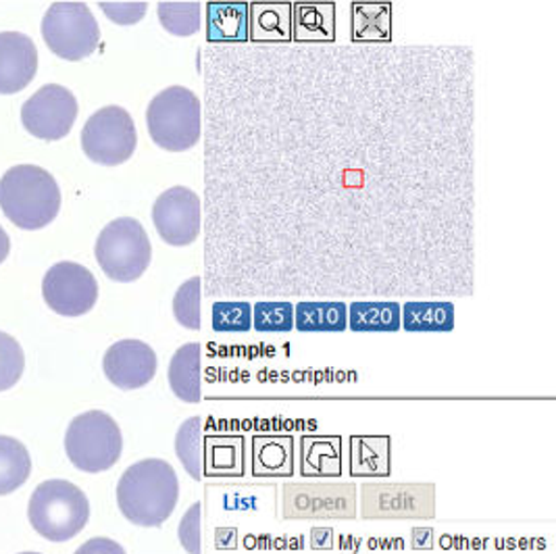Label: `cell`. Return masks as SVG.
Here are the masks:
<instances>
[{"instance_id": "6da1fadb", "label": "cell", "mask_w": 556, "mask_h": 554, "mask_svg": "<svg viewBox=\"0 0 556 554\" xmlns=\"http://www.w3.org/2000/svg\"><path fill=\"white\" fill-rule=\"evenodd\" d=\"M206 294L469 297L476 52L208 45Z\"/></svg>"}, {"instance_id": "7a4b0ae2", "label": "cell", "mask_w": 556, "mask_h": 554, "mask_svg": "<svg viewBox=\"0 0 556 554\" xmlns=\"http://www.w3.org/2000/svg\"><path fill=\"white\" fill-rule=\"evenodd\" d=\"M179 479L163 458H144L127 467L117 483V504L127 521L140 528H161L176 511Z\"/></svg>"}, {"instance_id": "3957f363", "label": "cell", "mask_w": 556, "mask_h": 554, "mask_svg": "<svg viewBox=\"0 0 556 554\" xmlns=\"http://www.w3.org/2000/svg\"><path fill=\"white\" fill-rule=\"evenodd\" d=\"M0 209L22 229H42L61 209V190L51 172L38 165H17L0 177Z\"/></svg>"}, {"instance_id": "277c9868", "label": "cell", "mask_w": 556, "mask_h": 554, "mask_svg": "<svg viewBox=\"0 0 556 554\" xmlns=\"http://www.w3.org/2000/svg\"><path fill=\"white\" fill-rule=\"evenodd\" d=\"M147 126L163 151H190L203 138V102L190 88L169 86L149 104Z\"/></svg>"}, {"instance_id": "5b68a950", "label": "cell", "mask_w": 556, "mask_h": 554, "mask_svg": "<svg viewBox=\"0 0 556 554\" xmlns=\"http://www.w3.org/2000/svg\"><path fill=\"white\" fill-rule=\"evenodd\" d=\"M27 517L31 528L51 542H67L86 528L90 503L76 483L65 479L42 481L31 499Z\"/></svg>"}, {"instance_id": "8992f818", "label": "cell", "mask_w": 556, "mask_h": 554, "mask_svg": "<svg viewBox=\"0 0 556 554\" xmlns=\"http://www.w3.org/2000/svg\"><path fill=\"white\" fill-rule=\"evenodd\" d=\"M65 451L79 471L102 474L122 456V429L104 411L81 413L67 428Z\"/></svg>"}, {"instance_id": "52a82bcc", "label": "cell", "mask_w": 556, "mask_h": 554, "mask_svg": "<svg viewBox=\"0 0 556 554\" xmlns=\"http://www.w3.org/2000/svg\"><path fill=\"white\" fill-rule=\"evenodd\" d=\"M94 254L104 276L127 284L144 276L149 269L151 240L140 222L134 217H119L102 229Z\"/></svg>"}, {"instance_id": "ba28073f", "label": "cell", "mask_w": 556, "mask_h": 554, "mask_svg": "<svg viewBox=\"0 0 556 554\" xmlns=\"http://www.w3.org/2000/svg\"><path fill=\"white\" fill-rule=\"evenodd\" d=\"M42 38L56 56L81 61L99 49L101 27L84 2H56L42 20Z\"/></svg>"}, {"instance_id": "9c48e42d", "label": "cell", "mask_w": 556, "mask_h": 554, "mask_svg": "<svg viewBox=\"0 0 556 554\" xmlns=\"http://www.w3.org/2000/svg\"><path fill=\"white\" fill-rule=\"evenodd\" d=\"M138 144V134L131 115L124 106L111 104L97 111L81 129L84 154L106 167L122 165L131 159Z\"/></svg>"}, {"instance_id": "30bf717a", "label": "cell", "mask_w": 556, "mask_h": 554, "mask_svg": "<svg viewBox=\"0 0 556 554\" xmlns=\"http://www.w3.org/2000/svg\"><path fill=\"white\" fill-rule=\"evenodd\" d=\"M42 297L54 313L63 317H81L99 301V281L84 265L61 261L52 265L42 279Z\"/></svg>"}, {"instance_id": "8fae6325", "label": "cell", "mask_w": 556, "mask_h": 554, "mask_svg": "<svg viewBox=\"0 0 556 554\" xmlns=\"http://www.w3.org/2000/svg\"><path fill=\"white\" fill-rule=\"evenodd\" d=\"M152 224L163 242L172 247H188L201 236L203 202L190 188H169L152 204Z\"/></svg>"}, {"instance_id": "7c38bea8", "label": "cell", "mask_w": 556, "mask_h": 554, "mask_svg": "<svg viewBox=\"0 0 556 554\" xmlns=\"http://www.w3.org/2000/svg\"><path fill=\"white\" fill-rule=\"evenodd\" d=\"M77 101L72 90L47 84L22 106V122L34 138L61 140L76 124Z\"/></svg>"}, {"instance_id": "4fadbf2b", "label": "cell", "mask_w": 556, "mask_h": 554, "mask_svg": "<svg viewBox=\"0 0 556 554\" xmlns=\"http://www.w3.org/2000/svg\"><path fill=\"white\" fill-rule=\"evenodd\" d=\"M286 519H353L356 517L354 486H286Z\"/></svg>"}, {"instance_id": "5bb4252c", "label": "cell", "mask_w": 556, "mask_h": 554, "mask_svg": "<svg viewBox=\"0 0 556 554\" xmlns=\"http://www.w3.org/2000/svg\"><path fill=\"white\" fill-rule=\"evenodd\" d=\"M433 486H363L361 517L406 519L433 517Z\"/></svg>"}, {"instance_id": "9a60e30c", "label": "cell", "mask_w": 556, "mask_h": 554, "mask_svg": "<svg viewBox=\"0 0 556 554\" xmlns=\"http://www.w3.org/2000/svg\"><path fill=\"white\" fill-rule=\"evenodd\" d=\"M156 354L140 340H119L102 358L104 376L119 390L144 388L156 376Z\"/></svg>"}, {"instance_id": "2e32d148", "label": "cell", "mask_w": 556, "mask_h": 554, "mask_svg": "<svg viewBox=\"0 0 556 554\" xmlns=\"http://www.w3.org/2000/svg\"><path fill=\"white\" fill-rule=\"evenodd\" d=\"M38 72L34 40L22 32H0V95H17Z\"/></svg>"}, {"instance_id": "e0dca14e", "label": "cell", "mask_w": 556, "mask_h": 554, "mask_svg": "<svg viewBox=\"0 0 556 554\" xmlns=\"http://www.w3.org/2000/svg\"><path fill=\"white\" fill-rule=\"evenodd\" d=\"M206 40L219 45H249V4L211 2L206 4Z\"/></svg>"}, {"instance_id": "ac0fdd59", "label": "cell", "mask_w": 556, "mask_h": 554, "mask_svg": "<svg viewBox=\"0 0 556 554\" xmlns=\"http://www.w3.org/2000/svg\"><path fill=\"white\" fill-rule=\"evenodd\" d=\"M251 45H292V4H249Z\"/></svg>"}, {"instance_id": "d6986e66", "label": "cell", "mask_w": 556, "mask_h": 554, "mask_svg": "<svg viewBox=\"0 0 556 554\" xmlns=\"http://www.w3.org/2000/svg\"><path fill=\"white\" fill-rule=\"evenodd\" d=\"M336 40V7L326 4H292V42L294 45H333Z\"/></svg>"}, {"instance_id": "ffe728a7", "label": "cell", "mask_w": 556, "mask_h": 554, "mask_svg": "<svg viewBox=\"0 0 556 554\" xmlns=\"http://www.w3.org/2000/svg\"><path fill=\"white\" fill-rule=\"evenodd\" d=\"M201 361L203 349L199 342L184 344L169 361V388L184 403L194 404L201 401Z\"/></svg>"}, {"instance_id": "44dd1931", "label": "cell", "mask_w": 556, "mask_h": 554, "mask_svg": "<svg viewBox=\"0 0 556 554\" xmlns=\"http://www.w3.org/2000/svg\"><path fill=\"white\" fill-rule=\"evenodd\" d=\"M401 328L406 331H453L456 306L451 301H408L401 304Z\"/></svg>"}, {"instance_id": "7402d4cb", "label": "cell", "mask_w": 556, "mask_h": 554, "mask_svg": "<svg viewBox=\"0 0 556 554\" xmlns=\"http://www.w3.org/2000/svg\"><path fill=\"white\" fill-rule=\"evenodd\" d=\"M294 328L308 333L344 331L349 328V304L344 301H303L294 304Z\"/></svg>"}, {"instance_id": "603a6c76", "label": "cell", "mask_w": 556, "mask_h": 554, "mask_svg": "<svg viewBox=\"0 0 556 554\" xmlns=\"http://www.w3.org/2000/svg\"><path fill=\"white\" fill-rule=\"evenodd\" d=\"M401 309L396 301H354L349 304V328L361 333L399 331Z\"/></svg>"}, {"instance_id": "cb8c5ba5", "label": "cell", "mask_w": 556, "mask_h": 554, "mask_svg": "<svg viewBox=\"0 0 556 554\" xmlns=\"http://www.w3.org/2000/svg\"><path fill=\"white\" fill-rule=\"evenodd\" d=\"M354 45H388L392 36V9L390 4H353Z\"/></svg>"}, {"instance_id": "d4e9b609", "label": "cell", "mask_w": 556, "mask_h": 554, "mask_svg": "<svg viewBox=\"0 0 556 554\" xmlns=\"http://www.w3.org/2000/svg\"><path fill=\"white\" fill-rule=\"evenodd\" d=\"M206 442H204L203 419L190 417L177 429L176 454L188 476L201 481L206 465Z\"/></svg>"}, {"instance_id": "484cf974", "label": "cell", "mask_w": 556, "mask_h": 554, "mask_svg": "<svg viewBox=\"0 0 556 554\" xmlns=\"http://www.w3.org/2000/svg\"><path fill=\"white\" fill-rule=\"evenodd\" d=\"M31 458L26 446L9 436H0V496L15 492L29 478Z\"/></svg>"}, {"instance_id": "4316f807", "label": "cell", "mask_w": 556, "mask_h": 554, "mask_svg": "<svg viewBox=\"0 0 556 554\" xmlns=\"http://www.w3.org/2000/svg\"><path fill=\"white\" fill-rule=\"evenodd\" d=\"M201 2H161L159 20L174 36H192L201 29Z\"/></svg>"}, {"instance_id": "83f0119b", "label": "cell", "mask_w": 556, "mask_h": 554, "mask_svg": "<svg viewBox=\"0 0 556 554\" xmlns=\"http://www.w3.org/2000/svg\"><path fill=\"white\" fill-rule=\"evenodd\" d=\"M201 299H203V277L186 279L177 288L174 297V317L181 328L201 329Z\"/></svg>"}, {"instance_id": "f1b7e54d", "label": "cell", "mask_w": 556, "mask_h": 554, "mask_svg": "<svg viewBox=\"0 0 556 554\" xmlns=\"http://www.w3.org/2000/svg\"><path fill=\"white\" fill-rule=\"evenodd\" d=\"M390 444L386 438L374 440H354L353 442V469L358 476H381L388 474L390 465Z\"/></svg>"}, {"instance_id": "f546056e", "label": "cell", "mask_w": 556, "mask_h": 554, "mask_svg": "<svg viewBox=\"0 0 556 554\" xmlns=\"http://www.w3.org/2000/svg\"><path fill=\"white\" fill-rule=\"evenodd\" d=\"M253 328L263 333H286L294 329V304L261 301L253 306Z\"/></svg>"}, {"instance_id": "4dcf8cb0", "label": "cell", "mask_w": 556, "mask_h": 554, "mask_svg": "<svg viewBox=\"0 0 556 554\" xmlns=\"http://www.w3.org/2000/svg\"><path fill=\"white\" fill-rule=\"evenodd\" d=\"M213 329L219 333H244L253 328V304L247 301H217L213 304Z\"/></svg>"}, {"instance_id": "1f68e13d", "label": "cell", "mask_w": 556, "mask_h": 554, "mask_svg": "<svg viewBox=\"0 0 556 554\" xmlns=\"http://www.w3.org/2000/svg\"><path fill=\"white\" fill-rule=\"evenodd\" d=\"M24 367L26 356L20 342L13 336L0 331V392L13 388L20 381Z\"/></svg>"}, {"instance_id": "d6a6232c", "label": "cell", "mask_w": 556, "mask_h": 554, "mask_svg": "<svg viewBox=\"0 0 556 554\" xmlns=\"http://www.w3.org/2000/svg\"><path fill=\"white\" fill-rule=\"evenodd\" d=\"M201 528H203V504L194 503L184 513V517L179 521V529H177L179 542L186 553L203 554Z\"/></svg>"}, {"instance_id": "836d02e7", "label": "cell", "mask_w": 556, "mask_h": 554, "mask_svg": "<svg viewBox=\"0 0 556 554\" xmlns=\"http://www.w3.org/2000/svg\"><path fill=\"white\" fill-rule=\"evenodd\" d=\"M101 9L113 24L134 26L147 15L149 4L147 2H101Z\"/></svg>"}, {"instance_id": "e575fe53", "label": "cell", "mask_w": 556, "mask_h": 554, "mask_svg": "<svg viewBox=\"0 0 556 554\" xmlns=\"http://www.w3.org/2000/svg\"><path fill=\"white\" fill-rule=\"evenodd\" d=\"M76 554H127L122 544L111 538H92L77 549Z\"/></svg>"}, {"instance_id": "d590c367", "label": "cell", "mask_w": 556, "mask_h": 554, "mask_svg": "<svg viewBox=\"0 0 556 554\" xmlns=\"http://www.w3.org/2000/svg\"><path fill=\"white\" fill-rule=\"evenodd\" d=\"M9 251H11V242H9V236H7V231L0 227V263L7 259Z\"/></svg>"}, {"instance_id": "8d00e7d4", "label": "cell", "mask_w": 556, "mask_h": 554, "mask_svg": "<svg viewBox=\"0 0 556 554\" xmlns=\"http://www.w3.org/2000/svg\"><path fill=\"white\" fill-rule=\"evenodd\" d=\"M22 554H38V553H22Z\"/></svg>"}]
</instances>
